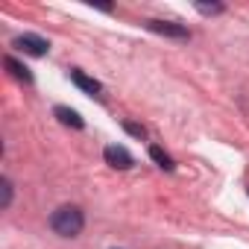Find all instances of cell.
I'll list each match as a JSON object with an SVG mask.
<instances>
[{
	"label": "cell",
	"mask_w": 249,
	"mask_h": 249,
	"mask_svg": "<svg viewBox=\"0 0 249 249\" xmlns=\"http://www.w3.org/2000/svg\"><path fill=\"white\" fill-rule=\"evenodd\" d=\"M85 226V214L79 205H59L53 214H50V229L59 234V237H76Z\"/></svg>",
	"instance_id": "6da1fadb"
},
{
	"label": "cell",
	"mask_w": 249,
	"mask_h": 249,
	"mask_svg": "<svg viewBox=\"0 0 249 249\" xmlns=\"http://www.w3.org/2000/svg\"><path fill=\"white\" fill-rule=\"evenodd\" d=\"M103 159H106V164L114 167V170H129V167L135 164L132 153H129L126 147H120V144H108V147L103 150Z\"/></svg>",
	"instance_id": "7a4b0ae2"
},
{
	"label": "cell",
	"mask_w": 249,
	"mask_h": 249,
	"mask_svg": "<svg viewBox=\"0 0 249 249\" xmlns=\"http://www.w3.org/2000/svg\"><path fill=\"white\" fill-rule=\"evenodd\" d=\"M12 47L24 50L27 56H36V59L47 56V50H50V44H47V41H44L41 36H33V33H24V36H18V38L12 41Z\"/></svg>",
	"instance_id": "3957f363"
},
{
	"label": "cell",
	"mask_w": 249,
	"mask_h": 249,
	"mask_svg": "<svg viewBox=\"0 0 249 249\" xmlns=\"http://www.w3.org/2000/svg\"><path fill=\"white\" fill-rule=\"evenodd\" d=\"M147 30H153V33H159V36H167V38H179V41L191 38L188 27H182V24H170V21H147Z\"/></svg>",
	"instance_id": "277c9868"
},
{
	"label": "cell",
	"mask_w": 249,
	"mask_h": 249,
	"mask_svg": "<svg viewBox=\"0 0 249 249\" xmlns=\"http://www.w3.org/2000/svg\"><path fill=\"white\" fill-rule=\"evenodd\" d=\"M71 82L76 85V88H82L85 94H91V97H100V91H103V85L97 82V79H91L88 73H82V71H71Z\"/></svg>",
	"instance_id": "5b68a950"
},
{
	"label": "cell",
	"mask_w": 249,
	"mask_h": 249,
	"mask_svg": "<svg viewBox=\"0 0 249 249\" xmlns=\"http://www.w3.org/2000/svg\"><path fill=\"white\" fill-rule=\"evenodd\" d=\"M53 114L59 117V123H65V126H73V129H82V126H85V120H82L73 108H68V106H56Z\"/></svg>",
	"instance_id": "8992f818"
},
{
	"label": "cell",
	"mask_w": 249,
	"mask_h": 249,
	"mask_svg": "<svg viewBox=\"0 0 249 249\" xmlns=\"http://www.w3.org/2000/svg\"><path fill=\"white\" fill-rule=\"evenodd\" d=\"M3 65H6V71H9L15 79H21V82H27V85L33 82V73H30V71H27V68H24L15 56H6V59H3Z\"/></svg>",
	"instance_id": "52a82bcc"
},
{
	"label": "cell",
	"mask_w": 249,
	"mask_h": 249,
	"mask_svg": "<svg viewBox=\"0 0 249 249\" xmlns=\"http://www.w3.org/2000/svg\"><path fill=\"white\" fill-rule=\"evenodd\" d=\"M150 159L159 164V167H164V170H173V159L161 150V147H150Z\"/></svg>",
	"instance_id": "ba28073f"
},
{
	"label": "cell",
	"mask_w": 249,
	"mask_h": 249,
	"mask_svg": "<svg viewBox=\"0 0 249 249\" xmlns=\"http://www.w3.org/2000/svg\"><path fill=\"white\" fill-rule=\"evenodd\" d=\"M123 129H126L129 135H135L138 141H141V138H147V129L141 126V123H132V120H123Z\"/></svg>",
	"instance_id": "9c48e42d"
},
{
	"label": "cell",
	"mask_w": 249,
	"mask_h": 249,
	"mask_svg": "<svg viewBox=\"0 0 249 249\" xmlns=\"http://www.w3.org/2000/svg\"><path fill=\"white\" fill-rule=\"evenodd\" d=\"M194 9L202 12V15H220L223 12V3H194Z\"/></svg>",
	"instance_id": "30bf717a"
},
{
	"label": "cell",
	"mask_w": 249,
	"mask_h": 249,
	"mask_svg": "<svg viewBox=\"0 0 249 249\" xmlns=\"http://www.w3.org/2000/svg\"><path fill=\"white\" fill-rule=\"evenodd\" d=\"M0 188H3V202H0V205L9 208L12 205V182L9 179H0Z\"/></svg>",
	"instance_id": "8fae6325"
}]
</instances>
